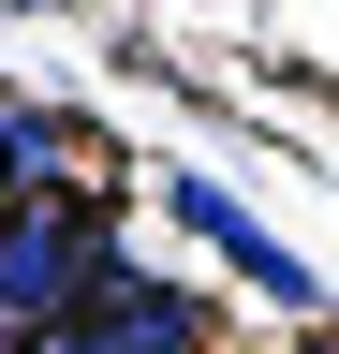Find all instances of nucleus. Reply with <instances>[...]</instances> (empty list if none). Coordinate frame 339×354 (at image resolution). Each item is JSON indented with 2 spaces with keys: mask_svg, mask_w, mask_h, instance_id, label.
<instances>
[{
  "mask_svg": "<svg viewBox=\"0 0 339 354\" xmlns=\"http://www.w3.org/2000/svg\"><path fill=\"white\" fill-rule=\"evenodd\" d=\"M104 354H206V310L177 295V281H148V266H104V295L74 310Z\"/></svg>",
  "mask_w": 339,
  "mask_h": 354,
  "instance_id": "3",
  "label": "nucleus"
},
{
  "mask_svg": "<svg viewBox=\"0 0 339 354\" xmlns=\"http://www.w3.org/2000/svg\"><path fill=\"white\" fill-rule=\"evenodd\" d=\"M177 221H192V236L222 251V266H236V281L266 295V310H325V281H310V266H295V251H280V236H266V221H251L236 192H222V177H177Z\"/></svg>",
  "mask_w": 339,
  "mask_h": 354,
  "instance_id": "2",
  "label": "nucleus"
},
{
  "mask_svg": "<svg viewBox=\"0 0 339 354\" xmlns=\"http://www.w3.org/2000/svg\"><path fill=\"white\" fill-rule=\"evenodd\" d=\"M30 354H104V339H89V325H45V339H30Z\"/></svg>",
  "mask_w": 339,
  "mask_h": 354,
  "instance_id": "4",
  "label": "nucleus"
},
{
  "mask_svg": "<svg viewBox=\"0 0 339 354\" xmlns=\"http://www.w3.org/2000/svg\"><path fill=\"white\" fill-rule=\"evenodd\" d=\"M104 266H118V236H104V207L89 192H45V207H15L0 221V325H74V310L104 295Z\"/></svg>",
  "mask_w": 339,
  "mask_h": 354,
  "instance_id": "1",
  "label": "nucleus"
}]
</instances>
